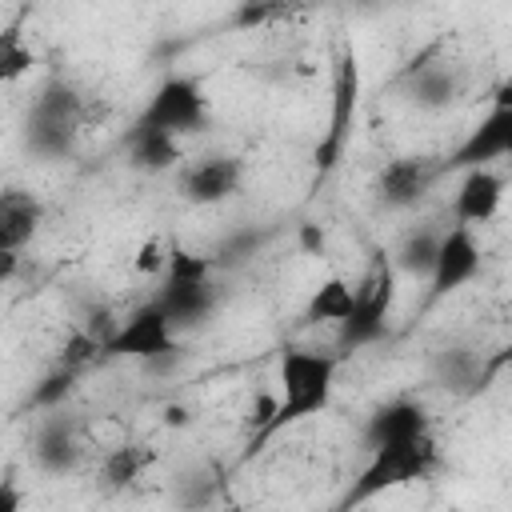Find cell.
<instances>
[{
	"mask_svg": "<svg viewBox=\"0 0 512 512\" xmlns=\"http://www.w3.org/2000/svg\"><path fill=\"white\" fill-rule=\"evenodd\" d=\"M336 368H340V352H320V348H284L280 352V368H276V412L272 420L248 436V456L260 452L272 436H280L292 424H304L312 416H320L332 404L336 392Z\"/></svg>",
	"mask_w": 512,
	"mask_h": 512,
	"instance_id": "6da1fadb",
	"label": "cell"
},
{
	"mask_svg": "<svg viewBox=\"0 0 512 512\" xmlns=\"http://www.w3.org/2000/svg\"><path fill=\"white\" fill-rule=\"evenodd\" d=\"M444 464L440 456V444L436 436H420V440H408V444H388V448H372L364 468L352 476L348 492L340 496L336 512H352L392 488H404V484H420L428 476H436Z\"/></svg>",
	"mask_w": 512,
	"mask_h": 512,
	"instance_id": "7a4b0ae2",
	"label": "cell"
},
{
	"mask_svg": "<svg viewBox=\"0 0 512 512\" xmlns=\"http://www.w3.org/2000/svg\"><path fill=\"white\" fill-rule=\"evenodd\" d=\"M392 304H396V264H392V252L376 248L372 252V268L356 288L352 316L336 328V348L340 352H360V348L376 344L388 332Z\"/></svg>",
	"mask_w": 512,
	"mask_h": 512,
	"instance_id": "3957f363",
	"label": "cell"
},
{
	"mask_svg": "<svg viewBox=\"0 0 512 512\" xmlns=\"http://www.w3.org/2000/svg\"><path fill=\"white\" fill-rule=\"evenodd\" d=\"M496 160H512V84H504L488 108V116L440 160L444 172L492 168Z\"/></svg>",
	"mask_w": 512,
	"mask_h": 512,
	"instance_id": "277c9868",
	"label": "cell"
},
{
	"mask_svg": "<svg viewBox=\"0 0 512 512\" xmlns=\"http://www.w3.org/2000/svg\"><path fill=\"white\" fill-rule=\"evenodd\" d=\"M356 104H360V60L352 48H340L336 56V76H332V108H328V132L320 136L312 160H316V172L328 176L340 156H344V144L352 136V120H356Z\"/></svg>",
	"mask_w": 512,
	"mask_h": 512,
	"instance_id": "5b68a950",
	"label": "cell"
},
{
	"mask_svg": "<svg viewBox=\"0 0 512 512\" xmlns=\"http://www.w3.org/2000/svg\"><path fill=\"white\" fill-rule=\"evenodd\" d=\"M176 352H180V332L156 300L140 304L128 320H120L116 336L104 348V356H128V360H144V364L172 360Z\"/></svg>",
	"mask_w": 512,
	"mask_h": 512,
	"instance_id": "8992f818",
	"label": "cell"
},
{
	"mask_svg": "<svg viewBox=\"0 0 512 512\" xmlns=\"http://www.w3.org/2000/svg\"><path fill=\"white\" fill-rule=\"evenodd\" d=\"M140 124L148 128H164L172 136H188V132H200L208 124V96L200 88L196 76H168L156 84V92L148 96L144 112H140Z\"/></svg>",
	"mask_w": 512,
	"mask_h": 512,
	"instance_id": "52a82bcc",
	"label": "cell"
},
{
	"mask_svg": "<svg viewBox=\"0 0 512 512\" xmlns=\"http://www.w3.org/2000/svg\"><path fill=\"white\" fill-rule=\"evenodd\" d=\"M244 184V164L240 156L232 152H212V156H200L192 164L180 168L176 176V188L188 204L196 208H208V204H224L228 196H236Z\"/></svg>",
	"mask_w": 512,
	"mask_h": 512,
	"instance_id": "ba28073f",
	"label": "cell"
},
{
	"mask_svg": "<svg viewBox=\"0 0 512 512\" xmlns=\"http://www.w3.org/2000/svg\"><path fill=\"white\" fill-rule=\"evenodd\" d=\"M480 268H484V248H480L476 232L464 228V224L444 228L440 256H436V268H432V280H428V296L440 300V296L460 292L468 280L480 276Z\"/></svg>",
	"mask_w": 512,
	"mask_h": 512,
	"instance_id": "9c48e42d",
	"label": "cell"
},
{
	"mask_svg": "<svg viewBox=\"0 0 512 512\" xmlns=\"http://www.w3.org/2000/svg\"><path fill=\"white\" fill-rule=\"evenodd\" d=\"M364 448H388V444H408L420 436H432V416L416 396H392L376 404L364 420Z\"/></svg>",
	"mask_w": 512,
	"mask_h": 512,
	"instance_id": "30bf717a",
	"label": "cell"
},
{
	"mask_svg": "<svg viewBox=\"0 0 512 512\" xmlns=\"http://www.w3.org/2000/svg\"><path fill=\"white\" fill-rule=\"evenodd\" d=\"M440 172H444V168L432 164V160L396 156V160H388V164L380 168V176H376V200H380L384 208H392V212L416 208V204L428 196V188L436 184Z\"/></svg>",
	"mask_w": 512,
	"mask_h": 512,
	"instance_id": "8fae6325",
	"label": "cell"
},
{
	"mask_svg": "<svg viewBox=\"0 0 512 512\" xmlns=\"http://www.w3.org/2000/svg\"><path fill=\"white\" fill-rule=\"evenodd\" d=\"M80 456H84V448H80L76 424L64 412H48L36 424V436H32V460H36V468L48 472V476H64V472H76Z\"/></svg>",
	"mask_w": 512,
	"mask_h": 512,
	"instance_id": "7c38bea8",
	"label": "cell"
},
{
	"mask_svg": "<svg viewBox=\"0 0 512 512\" xmlns=\"http://www.w3.org/2000/svg\"><path fill=\"white\" fill-rule=\"evenodd\" d=\"M504 204V176L496 168H472V172H460V184H456V200H452V212H456V224L472 228V224H488Z\"/></svg>",
	"mask_w": 512,
	"mask_h": 512,
	"instance_id": "4fadbf2b",
	"label": "cell"
},
{
	"mask_svg": "<svg viewBox=\"0 0 512 512\" xmlns=\"http://www.w3.org/2000/svg\"><path fill=\"white\" fill-rule=\"evenodd\" d=\"M44 224V200L24 192V188H8L0 192V252H16L24 244H32V236Z\"/></svg>",
	"mask_w": 512,
	"mask_h": 512,
	"instance_id": "5bb4252c",
	"label": "cell"
},
{
	"mask_svg": "<svg viewBox=\"0 0 512 512\" xmlns=\"http://www.w3.org/2000/svg\"><path fill=\"white\" fill-rule=\"evenodd\" d=\"M124 152H128V164L136 172H168L184 160V148H180V136L164 132V128H148V124H132L128 136H124Z\"/></svg>",
	"mask_w": 512,
	"mask_h": 512,
	"instance_id": "9a60e30c",
	"label": "cell"
},
{
	"mask_svg": "<svg viewBox=\"0 0 512 512\" xmlns=\"http://www.w3.org/2000/svg\"><path fill=\"white\" fill-rule=\"evenodd\" d=\"M152 300L168 312V320L176 324V332H188V328L204 324L216 312L220 292H216L212 280L208 284H160V292Z\"/></svg>",
	"mask_w": 512,
	"mask_h": 512,
	"instance_id": "2e32d148",
	"label": "cell"
},
{
	"mask_svg": "<svg viewBox=\"0 0 512 512\" xmlns=\"http://www.w3.org/2000/svg\"><path fill=\"white\" fill-rule=\"evenodd\" d=\"M152 464H156L152 444H144V440H124V444H116V448H108V452L100 456L96 476H100V488H104V492H128V488H136V484L144 480V472H148Z\"/></svg>",
	"mask_w": 512,
	"mask_h": 512,
	"instance_id": "e0dca14e",
	"label": "cell"
},
{
	"mask_svg": "<svg viewBox=\"0 0 512 512\" xmlns=\"http://www.w3.org/2000/svg\"><path fill=\"white\" fill-rule=\"evenodd\" d=\"M28 120H44V124H64V128H76L80 132V124L88 120V100L80 96V88L76 84H68V80H48L40 92H36V100H32V108H28Z\"/></svg>",
	"mask_w": 512,
	"mask_h": 512,
	"instance_id": "ac0fdd59",
	"label": "cell"
},
{
	"mask_svg": "<svg viewBox=\"0 0 512 512\" xmlns=\"http://www.w3.org/2000/svg\"><path fill=\"white\" fill-rule=\"evenodd\" d=\"M352 304H356V288L344 276H324L304 304V324H336L340 328L352 316Z\"/></svg>",
	"mask_w": 512,
	"mask_h": 512,
	"instance_id": "d6986e66",
	"label": "cell"
},
{
	"mask_svg": "<svg viewBox=\"0 0 512 512\" xmlns=\"http://www.w3.org/2000/svg\"><path fill=\"white\" fill-rule=\"evenodd\" d=\"M460 92V76L444 64H420L408 68V96L420 108H448Z\"/></svg>",
	"mask_w": 512,
	"mask_h": 512,
	"instance_id": "ffe728a7",
	"label": "cell"
},
{
	"mask_svg": "<svg viewBox=\"0 0 512 512\" xmlns=\"http://www.w3.org/2000/svg\"><path fill=\"white\" fill-rule=\"evenodd\" d=\"M440 240H444V232H436V228H412L400 240V248L392 252L396 272H408L416 280H432V268H436V256H440Z\"/></svg>",
	"mask_w": 512,
	"mask_h": 512,
	"instance_id": "44dd1931",
	"label": "cell"
},
{
	"mask_svg": "<svg viewBox=\"0 0 512 512\" xmlns=\"http://www.w3.org/2000/svg\"><path fill=\"white\" fill-rule=\"evenodd\" d=\"M76 136L80 132L76 128H64V124H44V120H28L24 124V144L40 160H64V156H72Z\"/></svg>",
	"mask_w": 512,
	"mask_h": 512,
	"instance_id": "7402d4cb",
	"label": "cell"
},
{
	"mask_svg": "<svg viewBox=\"0 0 512 512\" xmlns=\"http://www.w3.org/2000/svg\"><path fill=\"white\" fill-rule=\"evenodd\" d=\"M436 380L452 392H472L480 384V364L468 348H444L436 356Z\"/></svg>",
	"mask_w": 512,
	"mask_h": 512,
	"instance_id": "603a6c76",
	"label": "cell"
},
{
	"mask_svg": "<svg viewBox=\"0 0 512 512\" xmlns=\"http://www.w3.org/2000/svg\"><path fill=\"white\" fill-rule=\"evenodd\" d=\"M212 272H216L212 256H200V252H188L184 244H172V260H168V272L160 284H208Z\"/></svg>",
	"mask_w": 512,
	"mask_h": 512,
	"instance_id": "cb8c5ba5",
	"label": "cell"
},
{
	"mask_svg": "<svg viewBox=\"0 0 512 512\" xmlns=\"http://www.w3.org/2000/svg\"><path fill=\"white\" fill-rule=\"evenodd\" d=\"M32 68V44L24 40L20 28H4L0 32V80H20Z\"/></svg>",
	"mask_w": 512,
	"mask_h": 512,
	"instance_id": "d4e9b609",
	"label": "cell"
},
{
	"mask_svg": "<svg viewBox=\"0 0 512 512\" xmlns=\"http://www.w3.org/2000/svg\"><path fill=\"white\" fill-rule=\"evenodd\" d=\"M168 260H172V244H168L164 236H148V240L136 244V252H132L128 264H132V272L144 276V280H164Z\"/></svg>",
	"mask_w": 512,
	"mask_h": 512,
	"instance_id": "484cf974",
	"label": "cell"
},
{
	"mask_svg": "<svg viewBox=\"0 0 512 512\" xmlns=\"http://www.w3.org/2000/svg\"><path fill=\"white\" fill-rule=\"evenodd\" d=\"M76 376L80 372H72V368H52L36 388H32V408H40V412H60V404L68 400V392H72V384H76Z\"/></svg>",
	"mask_w": 512,
	"mask_h": 512,
	"instance_id": "4316f807",
	"label": "cell"
},
{
	"mask_svg": "<svg viewBox=\"0 0 512 512\" xmlns=\"http://www.w3.org/2000/svg\"><path fill=\"white\" fill-rule=\"evenodd\" d=\"M276 16H288V8H276V4H244V8H236L232 24L236 28H260V24L276 20Z\"/></svg>",
	"mask_w": 512,
	"mask_h": 512,
	"instance_id": "83f0119b",
	"label": "cell"
},
{
	"mask_svg": "<svg viewBox=\"0 0 512 512\" xmlns=\"http://www.w3.org/2000/svg\"><path fill=\"white\" fill-rule=\"evenodd\" d=\"M296 244H300L304 256H324V248H328V232H324L320 224L304 220V224L296 228Z\"/></svg>",
	"mask_w": 512,
	"mask_h": 512,
	"instance_id": "f1b7e54d",
	"label": "cell"
},
{
	"mask_svg": "<svg viewBox=\"0 0 512 512\" xmlns=\"http://www.w3.org/2000/svg\"><path fill=\"white\" fill-rule=\"evenodd\" d=\"M0 512H24V492H20L16 476H8L0 484Z\"/></svg>",
	"mask_w": 512,
	"mask_h": 512,
	"instance_id": "f546056e",
	"label": "cell"
},
{
	"mask_svg": "<svg viewBox=\"0 0 512 512\" xmlns=\"http://www.w3.org/2000/svg\"><path fill=\"white\" fill-rule=\"evenodd\" d=\"M164 420H168L172 428H180V424H184L188 416H184V408H176V404H172V408H164Z\"/></svg>",
	"mask_w": 512,
	"mask_h": 512,
	"instance_id": "4dcf8cb0",
	"label": "cell"
}]
</instances>
